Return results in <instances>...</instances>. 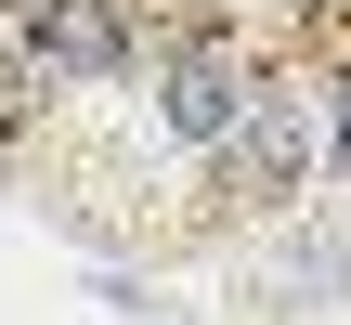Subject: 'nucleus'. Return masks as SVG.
Listing matches in <instances>:
<instances>
[{
    "label": "nucleus",
    "mask_w": 351,
    "mask_h": 325,
    "mask_svg": "<svg viewBox=\"0 0 351 325\" xmlns=\"http://www.w3.org/2000/svg\"><path fill=\"white\" fill-rule=\"evenodd\" d=\"M13 13H26V65L39 78H117L130 65L117 0H13Z\"/></svg>",
    "instance_id": "nucleus-1"
},
{
    "label": "nucleus",
    "mask_w": 351,
    "mask_h": 325,
    "mask_svg": "<svg viewBox=\"0 0 351 325\" xmlns=\"http://www.w3.org/2000/svg\"><path fill=\"white\" fill-rule=\"evenodd\" d=\"M326 143H339V169H351V78H339V130H326Z\"/></svg>",
    "instance_id": "nucleus-2"
}]
</instances>
